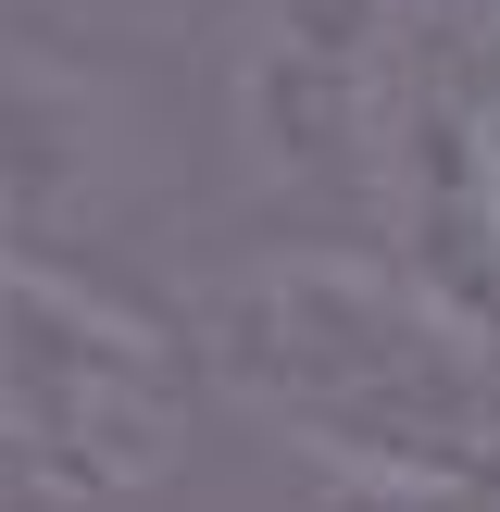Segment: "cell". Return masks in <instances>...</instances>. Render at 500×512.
<instances>
[{
    "label": "cell",
    "mask_w": 500,
    "mask_h": 512,
    "mask_svg": "<svg viewBox=\"0 0 500 512\" xmlns=\"http://www.w3.org/2000/svg\"><path fill=\"white\" fill-rule=\"evenodd\" d=\"M363 188L400 225V275L500 338V38L463 0H400Z\"/></svg>",
    "instance_id": "cell-3"
},
{
    "label": "cell",
    "mask_w": 500,
    "mask_h": 512,
    "mask_svg": "<svg viewBox=\"0 0 500 512\" xmlns=\"http://www.w3.org/2000/svg\"><path fill=\"white\" fill-rule=\"evenodd\" d=\"M200 363L263 425L325 450V475L450 488L500 475V338H475L450 300L363 250H275L213 275Z\"/></svg>",
    "instance_id": "cell-1"
},
{
    "label": "cell",
    "mask_w": 500,
    "mask_h": 512,
    "mask_svg": "<svg viewBox=\"0 0 500 512\" xmlns=\"http://www.w3.org/2000/svg\"><path fill=\"white\" fill-rule=\"evenodd\" d=\"M188 450V350L88 275L0 263V512H125Z\"/></svg>",
    "instance_id": "cell-2"
}]
</instances>
